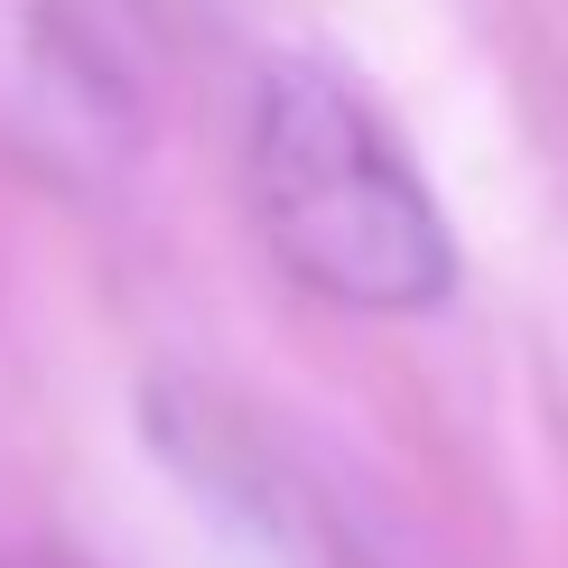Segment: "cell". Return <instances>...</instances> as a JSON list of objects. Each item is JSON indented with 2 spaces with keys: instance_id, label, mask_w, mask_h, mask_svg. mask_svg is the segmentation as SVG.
<instances>
[{
  "instance_id": "1",
  "label": "cell",
  "mask_w": 568,
  "mask_h": 568,
  "mask_svg": "<svg viewBox=\"0 0 568 568\" xmlns=\"http://www.w3.org/2000/svg\"><path fill=\"white\" fill-rule=\"evenodd\" d=\"M243 178L262 243L290 262L298 290L354 317H429L457 290V243L438 224V196L419 186L400 131L336 65H262L243 122Z\"/></svg>"
},
{
  "instance_id": "2",
  "label": "cell",
  "mask_w": 568,
  "mask_h": 568,
  "mask_svg": "<svg viewBox=\"0 0 568 568\" xmlns=\"http://www.w3.org/2000/svg\"><path fill=\"white\" fill-rule=\"evenodd\" d=\"M0 131L84 186L140 159V93L75 0H0Z\"/></svg>"
}]
</instances>
